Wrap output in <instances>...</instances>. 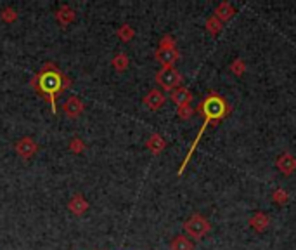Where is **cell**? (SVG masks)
Segmentation results:
<instances>
[{
    "label": "cell",
    "mask_w": 296,
    "mask_h": 250,
    "mask_svg": "<svg viewBox=\"0 0 296 250\" xmlns=\"http://www.w3.org/2000/svg\"><path fill=\"white\" fill-rule=\"evenodd\" d=\"M70 86H71L70 78H68L56 65H52V63H47V65L42 66V70L35 75V78L31 80V87L35 89L40 96H44V99L49 101L50 106H52V113H56V109H57L56 97L61 94L62 91H66Z\"/></svg>",
    "instance_id": "obj_1"
},
{
    "label": "cell",
    "mask_w": 296,
    "mask_h": 250,
    "mask_svg": "<svg viewBox=\"0 0 296 250\" xmlns=\"http://www.w3.org/2000/svg\"><path fill=\"white\" fill-rule=\"evenodd\" d=\"M198 113L205 117V122H203L200 132H198L196 139H194V143H192L191 150H189L187 156H185V160L182 162V167L179 169V176H180L182 172H184V169L187 167L189 160H191V156H192V153H194V150H196L198 145H200V141H201L203 134H205L206 127H208V125L211 124V122H215V124H217V122L222 120L223 117L229 115V113H231V106L225 103V99H223V97L220 96L218 92H210V94L206 96L200 104H198Z\"/></svg>",
    "instance_id": "obj_2"
},
{
    "label": "cell",
    "mask_w": 296,
    "mask_h": 250,
    "mask_svg": "<svg viewBox=\"0 0 296 250\" xmlns=\"http://www.w3.org/2000/svg\"><path fill=\"white\" fill-rule=\"evenodd\" d=\"M184 230L189 236H192L194 240H201L203 236H206L211 230V224L205 215L194 214L187 221L184 223Z\"/></svg>",
    "instance_id": "obj_3"
},
{
    "label": "cell",
    "mask_w": 296,
    "mask_h": 250,
    "mask_svg": "<svg viewBox=\"0 0 296 250\" xmlns=\"http://www.w3.org/2000/svg\"><path fill=\"white\" fill-rule=\"evenodd\" d=\"M156 84H159V87L163 91H175L177 87H180L182 84V75L175 66L172 68H161L156 73Z\"/></svg>",
    "instance_id": "obj_4"
},
{
    "label": "cell",
    "mask_w": 296,
    "mask_h": 250,
    "mask_svg": "<svg viewBox=\"0 0 296 250\" xmlns=\"http://www.w3.org/2000/svg\"><path fill=\"white\" fill-rule=\"evenodd\" d=\"M14 150L21 158L28 160V158H33V156H35V153L39 151V146H37V143L33 137H21L19 141L14 145Z\"/></svg>",
    "instance_id": "obj_5"
},
{
    "label": "cell",
    "mask_w": 296,
    "mask_h": 250,
    "mask_svg": "<svg viewBox=\"0 0 296 250\" xmlns=\"http://www.w3.org/2000/svg\"><path fill=\"white\" fill-rule=\"evenodd\" d=\"M83 109H85V104H83V101L78 96L68 97L64 104H62V112H64L68 118H78L83 113Z\"/></svg>",
    "instance_id": "obj_6"
},
{
    "label": "cell",
    "mask_w": 296,
    "mask_h": 250,
    "mask_svg": "<svg viewBox=\"0 0 296 250\" xmlns=\"http://www.w3.org/2000/svg\"><path fill=\"white\" fill-rule=\"evenodd\" d=\"M276 167L284 176H291L296 171V156L291 155L289 151H284V153H281L276 158Z\"/></svg>",
    "instance_id": "obj_7"
},
{
    "label": "cell",
    "mask_w": 296,
    "mask_h": 250,
    "mask_svg": "<svg viewBox=\"0 0 296 250\" xmlns=\"http://www.w3.org/2000/svg\"><path fill=\"white\" fill-rule=\"evenodd\" d=\"M154 56L156 61L163 65V68H172L180 59V52L177 49H158Z\"/></svg>",
    "instance_id": "obj_8"
},
{
    "label": "cell",
    "mask_w": 296,
    "mask_h": 250,
    "mask_svg": "<svg viewBox=\"0 0 296 250\" xmlns=\"http://www.w3.org/2000/svg\"><path fill=\"white\" fill-rule=\"evenodd\" d=\"M165 101H167V96H165L159 89H151V91L146 94V97H144V104H146L149 109H153V112L161 108V106L165 104Z\"/></svg>",
    "instance_id": "obj_9"
},
{
    "label": "cell",
    "mask_w": 296,
    "mask_h": 250,
    "mask_svg": "<svg viewBox=\"0 0 296 250\" xmlns=\"http://www.w3.org/2000/svg\"><path fill=\"white\" fill-rule=\"evenodd\" d=\"M170 99L177 104V108H179V106H184V104H191L192 92L189 91L187 87H177L175 91H172Z\"/></svg>",
    "instance_id": "obj_10"
},
{
    "label": "cell",
    "mask_w": 296,
    "mask_h": 250,
    "mask_svg": "<svg viewBox=\"0 0 296 250\" xmlns=\"http://www.w3.org/2000/svg\"><path fill=\"white\" fill-rule=\"evenodd\" d=\"M68 209L73 212L75 215H83L88 209V202L83 198V195H73V198H71L70 202H68Z\"/></svg>",
    "instance_id": "obj_11"
},
{
    "label": "cell",
    "mask_w": 296,
    "mask_h": 250,
    "mask_svg": "<svg viewBox=\"0 0 296 250\" xmlns=\"http://www.w3.org/2000/svg\"><path fill=\"white\" fill-rule=\"evenodd\" d=\"M146 148L151 151L153 155H159L163 153V150L167 148V141L163 139L161 134H153L149 139L146 141Z\"/></svg>",
    "instance_id": "obj_12"
},
{
    "label": "cell",
    "mask_w": 296,
    "mask_h": 250,
    "mask_svg": "<svg viewBox=\"0 0 296 250\" xmlns=\"http://www.w3.org/2000/svg\"><path fill=\"white\" fill-rule=\"evenodd\" d=\"M234 14H236V9H234V6L229 2H220L217 7H215V18H218L220 21H229L234 18Z\"/></svg>",
    "instance_id": "obj_13"
},
{
    "label": "cell",
    "mask_w": 296,
    "mask_h": 250,
    "mask_svg": "<svg viewBox=\"0 0 296 250\" xmlns=\"http://www.w3.org/2000/svg\"><path fill=\"white\" fill-rule=\"evenodd\" d=\"M248 223H249V226H251L255 231L261 233V231H265V230L269 228L270 219H269V215H267V214H264V212H256V214L253 215V217L249 219Z\"/></svg>",
    "instance_id": "obj_14"
},
{
    "label": "cell",
    "mask_w": 296,
    "mask_h": 250,
    "mask_svg": "<svg viewBox=\"0 0 296 250\" xmlns=\"http://www.w3.org/2000/svg\"><path fill=\"white\" fill-rule=\"evenodd\" d=\"M75 11L71 9L70 6H62L59 7V11L56 12V21L61 26H68V24L71 23V21H75Z\"/></svg>",
    "instance_id": "obj_15"
},
{
    "label": "cell",
    "mask_w": 296,
    "mask_h": 250,
    "mask_svg": "<svg viewBox=\"0 0 296 250\" xmlns=\"http://www.w3.org/2000/svg\"><path fill=\"white\" fill-rule=\"evenodd\" d=\"M170 250H194V243L187 238V236L179 235V236H175V238L172 240Z\"/></svg>",
    "instance_id": "obj_16"
},
{
    "label": "cell",
    "mask_w": 296,
    "mask_h": 250,
    "mask_svg": "<svg viewBox=\"0 0 296 250\" xmlns=\"http://www.w3.org/2000/svg\"><path fill=\"white\" fill-rule=\"evenodd\" d=\"M205 26H206V30H208L210 35H211V37H215V35H218V33L222 32L223 23H222V21H220L218 18H215V16H210V18L206 19Z\"/></svg>",
    "instance_id": "obj_17"
},
{
    "label": "cell",
    "mask_w": 296,
    "mask_h": 250,
    "mask_svg": "<svg viewBox=\"0 0 296 250\" xmlns=\"http://www.w3.org/2000/svg\"><path fill=\"white\" fill-rule=\"evenodd\" d=\"M128 63H130L128 56L123 54V52L116 54V56L111 59V65H113V68H115L116 71H125L126 68H128Z\"/></svg>",
    "instance_id": "obj_18"
},
{
    "label": "cell",
    "mask_w": 296,
    "mask_h": 250,
    "mask_svg": "<svg viewBox=\"0 0 296 250\" xmlns=\"http://www.w3.org/2000/svg\"><path fill=\"white\" fill-rule=\"evenodd\" d=\"M118 39H120L121 42H130L135 37V32H134V28L130 26V24H123V26H120L118 28Z\"/></svg>",
    "instance_id": "obj_19"
},
{
    "label": "cell",
    "mask_w": 296,
    "mask_h": 250,
    "mask_svg": "<svg viewBox=\"0 0 296 250\" xmlns=\"http://www.w3.org/2000/svg\"><path fill=\"white\" fill-rule=\"evenodd\" d=\"M231 71L236 75V77H243L244 71H246V63H244L241 58H236L234 61L231 63Z\"/></svg>",
    "instance_id": "obj_20"
},
{
    "label": "cell",
    "mask_w": 296,
    "mask_h": 250,
    "mask_svg": "<svg viewBox=\"0 0 296 250\" xmlns=\"http://www.w3.org/2000/svg\"><path fill=\"white\" fill-rule=\"evenodd\" d=\"M272 200L279 203V205H286L287 200H289V195H287V191L284 188H277L272 191Z\"/></svg>",
    "instance_id": "obj_21"
},
{
    "label": "cell",
    "mask_w": 296,
    "mask_h": 250,
    "mask_svg": "<svg viewBox=\"0 0 296 250\" xmlns=\"http://www.w3.org/2000/svg\"><path fill=\"white\" fill-rule=\"evenodd\" d=\"M177 115H179V118H182V120H189L192 115H194V109L191 104H184V106H179L177 108Z\"/></svg>",
    "instance_id": "obj_22"
},
{
    "label": "cell",
    "mask_w": 296,
    "mask_h": 250,
    "mask_svg": "<svg viewBox=\"0 0 296 250\" xmlns=\"http://www.w3.org/2000/svg\"><path fill=\"white\" fill-rule=\"evenodd\" d=\"M0 19L6 21V23H14L18 19V14H16V11L12 7H6V9L0 12Z\"/></svg>",
    "instance_id": "obj_23"
},
{
    "label": "cell",
    "mask_w": 296,
    "mask_h": 250,
    "mask_svg": "<svg viewBox=\"0 0 296 250\" xmlns=\"http://www.w3.org/2000/svg\"><path fill=\"white\" fill-rule=\"evenodd\" d=\"M83 150H85V143H83L82 139H78V137L71 139V143H70L71 153H83Z\"/></svg>",
    "instance_id": "obj_24"
},
{
    "label": "cell",
    "mask_w": 296,
    "mask_h": 250,
    "mask_svg": "<svg viewBox=\"0 0 296 250\" xmlns=\"http://www.w3.org/2000/svg\"><path fill=\"white\" fill-rule=\"evenodd\" d=\"M159 49H177L175 47V39L172 35H165L161 42H159Z\"/></svg>",
    "instance_id": "obj_25"
}]
</instances>
